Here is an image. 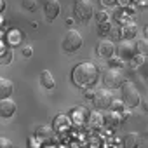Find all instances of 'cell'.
Masks as SVG:
<instances>
[{"label":"cell","instance_id":"277c9868","mask_svg":"<svg viewBox=\"0 0 148 148\" xmlns=\"http://www.w3.org/2000/svg\"><path fill=\"white\" fill-rule=\"evenodd\" d=\"M82 44H84V38H82L80 32H77V30L71 28V30H68V32L64 33L63 42H61V47H63L64 52L71 54V52H77V51L82 47Z\"/></svg>","mask_w":148,"mask_h":148},{"label":"cell","instance_id":"4fadbf2b","mask_svg":"<svg viewBox=\"0 0 148 148\" xmlns=\"http://www.w3.org/2000/svg\"><path fill=\"white\" fill-rule=\"evenodd\" d=\"M40 84H42V87L44 89H47V91H51V89H54V86H56V80H54V77H52V73L49 71V70H44V71H40Z\"/></svg>","mask_w":148,"mask_h":148},{"label":"cell","instance_id":"d6986e66","mask_svg":"<svg viewBox=\"0 0 148 148\" xmlns=\"http://www.w3.org/2000/svg\"><path fill=\"white\" fill-rule=\"evenodd\" d=\"M108 66H110V68H113V70H120V68L124 66V61H122L119 56H117V58H115V56H112V58L108 59Z\"/></svg>","mask_w":148,"mask_h":148},{"label":"cell","instance_id":"cb8c5ba5","mask_svg":"<svg viewBox=\"0 0 148 148\" xmlns=\"http://www.w3.org/2000/svg\"><path fill=\"white\" fill-rule=\"evenodd\" d=\"M96 21H98V23L110 21V16H108V12H106V11H99V12L96 14Z\"/></svg>","mask_w":148,"mask_h":148},{"label":"cell","instance_id":"6da1fadb","mask_svg":"<svg viewBox=\"0 0 148 148\" xmlns=\"http://www.w3.org/2000/svg\"><path fill=\"white\" fill-rule=\"evenodd\" d=\"M98 79H99V70L91 61H82L71 70V82L77 87L91 89L98 84Z\"/></svg>","mask_w":148,"mask_h":148},{"label":"cell","instance_id":"3957f363","mask_svg":"<svg viewBox=\"0 0 148 148\" xmlns=\"http://www.w3.org/2000/svg\"><path fill=\"white\" fill-rule=\"evenodd\" d=\"M94 14V5L91 0H75L73 2V19L79 23H87Z\"/></svg>","mask_w":148,"mask_h":148},{"label":"cell","instance_id":"2e32d148","mask_svg":"<svg viewBox=\"0 0 148 148\" xmlns=\"http://www.w3.org/2000/svg\"><path fill=\"white\" fill-rule=\"evenodd\" d=\"M134 49H136V54L146 56V51H148V42H146V38H138V40L134 42Z\"/></svg>","mask_w":148,"mask_h":148},{"label":"cell","instance_id":"52a82bcc","mask_svg":"<svg viewBox=\"0 0 148 148\" xmlns=\"http://www.w3.org/2000/svg\"><path fill=\"white\" fill-rule=\"evenodd\" d=\"M115 52L119 54V58H120L122 61H125V59H132L134 54H136L134 42H132V40H122L119 45H115Z\"/></svg>","mask_w":148,"mask_h":148},{"label":"cell","instance_id":"f1b7e54d","mask_svg":"<svg viewBox=\"0 0 148 148\" xmlns=\"http://www.w3.org/2000/svg\"><path fill=\"white\" fill-rule=\"evenodd\" d=\"M2 7H4V2H2V0H0V11H2Z\"/></svg>","mask_w":148,"mask_h":148},{"label":"cell","instance_id":"83f0119b","mask_svg":"<svg viewBox=\"0 0 148 148\" xmlns=\"http://www.w3.org/2000/svg\"><path fill=\"white\" fill-rule=\"evenodd\" d=\"M92 96H94V92H92L91 89H86V98H87V99H92Z\"/></svg>","mask_w":148,"mask_h":148},{"label":"cell","instance_id":"ac0fdd59","mask_svg":"<svg viewBox=\"0 0 148 148\" xmlns=\"http://www.w3.org/2000/svg\"><path fill=\"white\" fill-rule=\"evenodd\" d=\"M98 32H99V35H108L110 32H112V23L110 21H103V23H98Z\"/></svg>","mask_w":148,"mask_h":148},{"label":"cell","instance_id":"8fae6325","mask_svg":"<svg viewBox=\"0 0 148 148\" xmlns=\"http://www.w3.org/2000/svg\"><path fill=\"white\" fill-rule=\"evenodd\" d=\"M12 92H14V84L5 77H0V99L11 98Z\"/></svg>","mask_w":148,"mask_h":148},{"label":"cell","instance_id":"e0dca14e","mask_svg":"<svg viewBox=\"0 0 148 148\" xmlns=\"http://www.w3.org/2000/svg\"><path fill=\"white\" fill-rule=\"evenodd\" d=\"M35 134H37V138H44V139H47V138L52 136V129H51L49 125H38L37 131H35Z\"/></svg>","mask_w":148,"mask_h":148},{"label":"cell","instance_id":"ffe728a7","mask_svg":"<svg viewBox=\"0 0 148 148\" xmlns=\"http://www.w3.org/2000/svg\"><path fill=\"white\" fill-rule=\"evenodd\" d=\"M131 61H132V66L136 68V66H141V64H145V61H146V56H143V54H134V58H132Z\"/></svg>","mask_w":148,"mask_h":148},{"label":"cell","instance_id":"7a4b0ae2","mask_svg":"<svg viewBox=\"0 0 148 148\" xmlns=\"http://www.w3.org/2000/svg\"><path fill=\"white\" fill-rule=\"evenodd\" d=\"M120 87H122V101H124V105H125L129 110L139 106L141 96H139L138 87H136L131 80H124V84H122Z\"/></svg>","mask_w":148,"mask_h":148},{"label":"cell","instance_id":"4316f807","mask_svg":"<svg viewBox=\"0 0 148 148\" xmlns=\"http://www.w3.org/2000/svg\"><path fill=\"white\" fill-rule=\"evenodd\" d=\"M32 54H33V49H32L30 45H25V47H23V56H26V58H30Z\"/></svg>","mask_w":148,"mask_h":148},{"label":"cell","instance_id":"7402d4cb","mask_svg":"<svg viewBox=\"0 0 148 148\" xmlns=\"http://www.w3.org/2000/svg\"><path fill=\"white\" fill-rule=\"evenodd\" d=\"M89 120L92 122V125H99V124H101V120H103V117H101V113H99V112H92V113L89 115Z\"/></svg>","mask_w":148,"mask_h":148},{"label":"cell","instance_id":"603a6c76","mask_svg":"<svg viewBox=\"0 0 148 148\" xmlns=\"http://www.w3.org/2000/svg\"><path fill=\"white\" fill-rule=\"evenodd\" d=\"M110 110L112 112H117V113H120V112H124V103L122 101H112V105H110Z\"/></svg>","mask_w":148,"mask_h":148},{"label":"cell","instance_id":"44dd1931","mask_svg":"<svg viewBox=\"0 0 148 148\" xmlns=\"http://www.w3.org/2000/svg\"><path fill=\"white\" fill-rule=\"evenodd\" d=\"M21 5L26 9V11H35L37 9V2H35V0H21Z\"/></svg>","mask_w":148,"mask_h":148},{"label":"cell","instance_id":"d4e9b609","mask_svg":"<svg viewBox=\"0 0 148 148\" xmlns=\"http://www.w3.org/2000/svg\"><path fill=\"white\" fill-rule=\"evenodd\" d=\"M0 148H12L11 139H7V138H2V136H0Z\"/></svg>","mask_w":148,"mask_h":148},{"label":"cell","instance_id":"ba28073f","mask_svg":"<svg viewBox=\"0 0 148 148\" xmlns=\"http://www.w3.org/2000/svg\"><path fill=\"white\" fill-rule=\"evenodd\" d=\"M98 56L103 59H110L112 56H115V44L108 38H103L98 44Z\"/></svg>","mask_w":148,"mask_h":148},{"label":"cell","instance_id":"5bb4252c","mask_svg":"<svg viewBox=\"0 0 148 148\" xmlns=\"http://www.w3.org/2000/svg\"><path fill=\"white\" fill-rule=\"evenodd\" d=\"M141 146V136L138 132H129L124 138V148H139Z\"/></svg>","mask_w":148,"mask_h":148},{"label":"cell","instance_id":"9a60e30c","mask_svg":"<svg viewBox=\"0 0 148 148\" xmlns=\"http://www.w3.org/2000/svg\"><path fill=\"white\" fill-rule=\"evenodd\" d=\"M101 117H103L105 124H108V125H119V120H120V113L108 110V113H105V115H101Z\"/></svg>","mask_w":148,"mask_h":148},{"label":"cell","instance_id":"30bf717a","mask_svg":"<svg viewBox=\"0 0 148 148\" xmlns=\"http://www.w3.org/2000/svg\"><path fill=\"white\" fill-rule=\"evenodd\" d=\"M59 11H61V5L58 0H45V4H44V12H45V18L49 21L56 19L59 16Z\"/></svg>","mask_w":148,"mask_h":148},{"label":"cell","instance_id":"7c38bea8","mask_svg":"<svg viewBox=\"0 0 148 148\" xmlns=\"http://www.w3.org/2000/svg\"><path fill=\"white\" fill-rule=\"evenodd\" d=\"M120 35H122L125 40H132L134 37H138V25L132 23V21H127V23L120 28Z\"/></svg>","mask_w":148,"mask_h":148},{"label":"cell","instance_id":"484cf974","mask_svg":"<svg viewBox=\"0 0 148 148\" xmlns=\"http://www.w3.org/2000/svg\"><path fill=\"white\" fill-rule=\"evenodd\" d=\"M99 2H101L103 7H113V5H117V0H99Z\"/></svg>","mask_w":148,"mask_h":148},{"label":"cell","instance_id":"8992f818","mask_svg":"<svg viewBox=\"0 0 148 148\" xmlns=\"http://www.w3.org/2000/svg\"><path fill=\"white\" fill-rule=\"evenodd\" d=\"M112 101H113V96H112V92L108 89H99L92 96V103H94L96 112H106V110H110Z\"/></svg>","mask_w":148,"mask_h":148},{"label":"cell","instance_id":"5b68a950","mask_svg":"<svg viewBox=\"0 0 148 148\" xmlns=\"http://www.w3.org/2000/svg\"><path fill=\"white\" fill-rule=\"evenodd\" d=\"M103 86L106 89H119L122 84H124V75L120 70H113V68H108L105 73H103Z\"/></svg>","mask_w":148,"mask_h":148},{"label":"cell","instance_id":"9c48e42d","mask_svg":"<svg viewBox=\"0 0 148 148\" xmlns=\"http://www.w3.org/2000/svg\"><path fill=\"white\" fill-rule=\"evenodd\" d=\"M16 110H18V105L11 98L0 99V117H2V119H11L16 113Z\"/></svg>","mask_w":148,"mask_h":148}]
</instances>
